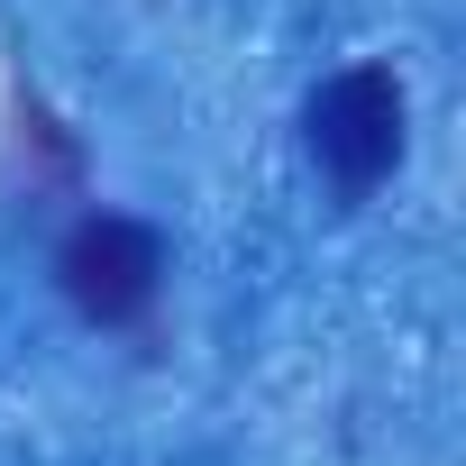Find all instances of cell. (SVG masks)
I'll return each mask as SVG.
<instances>
[{
    "label": "cell",
    "mask_w": 466,
    "mask_h": 466,
    "mask_svg": "<svg viewBox=\"0 0 466 466\" xmlns=\"http://www.w3.org/2000/svg\"><path fill=\"white\" fill-rule=\"evenodd\" d=\"M56 284H65V302H74L83 320H101V329L147 320V302H156V284H165V238H156L147 219H128V210H92V219L65 228Z\"/></svg>",
    "instance_id": "1"
},
{
    "label": "cell",
    "mask_w": 466,
    "mask_h": 466,
    "mask_svg": "<svg viewBox=\"0 0 466 466\" xmlns=\"http://www.w3.org/2000/svg\"><path fill=\"white\" fill-rule=\"evenodd\" d=\"M311 156L339 192H375L402 165V83L384 65H348L311 92Z\"/></svg>",
    "instance_id": "2"
}]
</instances>
